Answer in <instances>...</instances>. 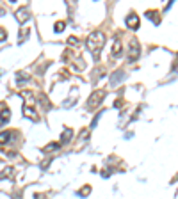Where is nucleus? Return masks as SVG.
<instances>
[{"label":"nucleus","instance_id":"10","mask_svg":"<svg viewBox=\"0 0 178 199\" xmlns=\"http://www.w3.org/2000/svg\"><path fill=\"white\" fill-rule=\"evenodd\" d=\"M23 114H25L27 117H30V119H36V121H37V114H36V112H34V110H32V108H30L28 105L23 107Z\"/></svg>","mask_w":178,"mask_h":199},{"label":"nucleus","instance_id":"12","mask_svg":"<svg viewBox=\"0 0 178 199\" xmlns=\"http://www.w3.org/2000/svg\"><path fill=\"white\" fill-rule=\"evenodd\" d=\"M148 18H151L155 25H158V23H160V18H158V13H157V11H148Z\"/></svg>","mask_w":178,"mask_h":199},{"label":"nucleus","instance_id":"13","mask_svg":"<svg viewBox=\"0 0 178 199\" xmlns=\"http://www.w3.org/2000/svg\"><path fill=\"white\" fill-rule=\"evenodd\" d=\"M9 139H11V133H9V132H2V133H0V144H6L7 141H9Z\"/></svg>","mask_w":178,"mask_h":199},{"label":"nucleus","instance_id":"5","mask_svg":"<svg viewBox=\"0 0 178 199\" xmlns=\"http://www.w3.org/2000/svg\"><path fill=\"white\" fill-rule=\"evenodd\" d=\"M16 18H18V21H21V23H23V21H27V20H28V11H27V7H25V9H20V11L16 13Z\"/></svg>","mask_w":178,"mask_h":199},{"label":"nucleus","instance_id":"15","mask_svg":"<svg viewBox=\"0 0 178 199\" xmlns=\"http://www.w3.org/2000/svg\"><path fill=\"white\" fill-rule=\"evenodd\" d=\"M91 192V187L89 185H84V188H80V192H78V196H82V197H85L87 194Z\"/></svg>","mask_w":178,"mask_h":199},{"label":"nucleus","instance_id":"2","mask_svg":"<svg viewBox=\"0 0 178 199\" xmlns=\"http://www.w3.org/2000/svg\"><path fill=\"white\" fill-rule=\"evenodd\" d=\"M105 94H107L105 89H98V91H94L91 96H89V103H87V107H89V108H96V107L102 103V100L105 98Z\"/></svg>","mask_w":178,"mask_h":199},{"label":"nucleus","instance_id":"3","mask_svg":"<svg viewBox=\"0 0 178 199\" xmlns=\"http://www.w3.org/2000/svg\"><path fill=\"white\" fill-rule=\"evenodd\" d=\"M127 25L130 28H137L139 27V16H137V14H130V16H127Z\"/></svg>","mask_w":178,"mask_h":199},{"label":"nucleus","instance_id":"6","mask_svg":"<svg viewBox=\"0 0 178 199\" xmlns=\"http://www.w3.org/2000/svg\"><path fill=\"white\" fill-rule=\"evenodd\" d=\"M0 178H2V180H6V178H9V180H13V178H14V169H13V167H6V169L2 171V174H0Z\"/></svg>","mask_w":178,"mask_h":199},{"label":"nucleus","instance_id":"18","mask_svg":"<svg viewBox=\"0 0 178 199\" xmlns=\"http://www.w3.org/2000/svg\"><path fill=\"white\" fill-rule=\"evenodd\" d=\"M4 39H7V30L6 28H0V41H4Z\"/></svg>","mask_w":178,"mask_h":199},{"label":"nucleus","instance_id":"16","mask_svg":"<svg viewBox=\"0 0 178 199\" xmlns=\"http://www.w3.org/2000/svg\"><path fill=\"white\" fill-rule=\"evenodd\" d=\"M59 148H61V144H57V142H52L50 146H46V148H45V151H54V149H59Z\"/></svg>","mask_w":178,"mask_h":199},{"label":"nucleus","instance_id":"19","mask_svg":"<svg viewBox=\"0 0 178 199\" xmlns=\"http://www.w3.org/2000/svg\"><path fill=\"white\" fill-rule=\"evenodd\" d=\"M68 43H70L71 46H75V43H77V37H73V36H71L70 39H68Z\"/></svg>","mask_w":178,"mask_h":199},{"label":"nucleus","instance_id":"11","mask_svg":"<svg viewBox=\"0 0 178 199\" xmlns=\"http://www.w3.org/2000/svg\"><path fill=\"white\" fill-rule=\"evenodd\" d=\"M11 119V110L9 108H4L2 110V114H0V123H6V121Z\"/></svg>","mask_w":178,"mask_h":199},{"label":"nucleus","instance_id":"9","mask_svg":"<svg viewBox=\"0 0 178 199\" xmlns=\"http://www.w3.org/2000/svg\"><path fill=\"white\" fill-rule=\"evenodd\" d=\"M112 55L114 57H119L121 55V41H119V39H116L114 44H112Z\"/></svg>","mask_w":178,"mask_h":199},{"label":"nucleus","instance_id":"4","mask_svg":"<svg viewBox=\"0 0 178 199\" xmlns=\"http://www.w3.org/2000/svg\"><path fill=\"white\" fill-rule=\"evenodd\" d=\"M137 57H139V44H137V41H132V44H130V59L134 61Z\"/></svg>","mask_w":178,"mask_h":199},{"label":"nucleus","instance_id":"1","mask_svg":"<svg viewBox=\"0 0 178 199\" xmlns=\"http://www.w3.org/2000/svg\"><path fill=\"white\" fill-rule=\"evenodd\" d=\"M103 44H105V34L103 32H93L87 37V46H89V50H91L94 55L100 53V50L103 48Z\"/></svg>","mask_w":178,"mask_h":199},{"label":"nucleus","instance_id":"8","mask_svg":"<svg viewBox=\"0 0 178 199\" xmlns=\"http://www.w3.org/2000/svg\"><path fill=\"white\" fill-rule=\"evenodd\" d=\"M71 135H73V132H71L70 128H66V130L63 132V135H61V142H63V144H68L70 139H71Z\"/></svg>","mask_w":178,"mask_h":199},{"label":"nucleus","instance_id":"17","mask_svg":"<svg viewBox=\"0 0 178 199\" xmlns=\"http://www.w3.org/2000/svg\"><path fill=\"white\" fill-rule=\"evenodd\" d=\"M64 27H66V23H64V21H57V23H55V27H54V28H55V32H61V30H63Z\"/></svg>","mask_w":178,"mask_h":199},{"label":"nucleus","instance_id":"14","mask_svg":"<svg viewBox=\"0 0 178 199\" xmlns=\"http://www.w3.org/2000/svg\"><path fill=\"white\" fill-rule=\"evenodd\" d=\"M28 32H30V30H28V28H23V32H20V36H18V41H25V39H27L28 37Z\"/></svg>","mask_w":178,"mask_h":199},{"label":"nucleus","instance_id":"7","mask_svg":"<svg viewBox=\"0 0 178 199\" xmlns=\"http://www.w3.org/2000/svg\"><path fill=\"white\" fill-rule=\"evenodd\" d=\"M123 77H125V75H123L121 71H116V73L112 75V78H111V85H112V87H116V85H118V82H119V80H123Z\"/></svg>","mask_w":178,"mask_h":199}]
</instances>
